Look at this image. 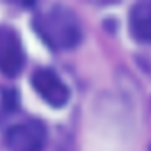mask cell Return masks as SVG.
<instances>
[{
    "label": "cell",
    "mask_w": 151,
    "mask_h": 151,
    "mask_svg": "<svg viewBox=\"0 0 151 151\" xmlns=\"http://www.w3.org/2000/svg\"><path fill=\"white\" fill-rule=\"evenodd\" d=\"M130 32L137 41L151 43V0H139L132 7Z\"/></svg>",
    "instance_id": "5"
},
{
    "label": "cell",
    "mask_w": 151,
    "mask_h": 151,
    "mask_svg": "<svg viewBox=\"0 0 151 151\" xmlns=\"http://www.w3.org/2000/svg\"><path fill=\"white\" fill-rule=\"evenodd\" d=\"M9 4H14V6H20V7H30L34 6L36 0H7Z\"/></svg>",
    "instance_id": "6"
},
{
    "label": "cell",
    "mask_w": 151,
    "mask_h": 151,
    "mask_svg": "<svg viewBox=\"0 0 151 151\" xmlns=\"http://www.w3.org/2000/svg\"><path fill=\"white\" fill-rule=\"evenodd\" d=\"M32 87L34 91L43 98L45 103L50 107L60 109L69 100V91L64 86V82L57 77V73L46 68H39L32 75Z\"/></svg>",
    "instance_id": "3"
},
{
    "label": "cell",
    "mask_w": 151,
    "mask_h": 151,
    "mask_svg": "<svg viewBox=\"0 0 151 151\" xmlns=\"http://www.w3.org/2000/svg\"><path fill=\"white\" fill-rule=\"evenodd\" d=\"M46 142V130L39 121H23L11 126L6 144L11 151H41Z\"/></svg>",
    "instance_id": "2"
},
{
    "label": "cell",
    "mask_w": 151,
    "mask_h": 151,
    "mask_svg": "<svg viewBox=\"0 0 151 151\" xmlns=\"http://www.w3.org/2000/svg\"><path fill=\"white\" fill-rule=\"evenodd\" d=\"M91 2H94V4H101V6H105V4H114V2H117V0H91Z\"/></svg>",
    "instance_id": "7"
},
{
    "label": "cell",
    "mask_w": 151,
    "mask_h": 151,
    "mask_svg": "<svg viewBox=\"0 0 151 151\" xmlns=\"http://www.w3.org/2000/svg\"><path fill=\"white\" fill-rule=\"evenodd\" d=\"M23 50L14 30L0 27V71L6 77H16L23 68Z\"/></svg>",
    "instance_id": "4"
},
{
    "label": "cell",
    "mask_w": 151,
    "mask_h": 151,
    "mask_svg": "<svg viewBox=\"0 0 151 151\" xmlns=\"http://www.w3.org/2000/svg\"><path fill=\"white\" fill-rule=\"evenodd\" d=\"M34 29L53 50H69L82 39V27L73 11L64 6H50L36 14Z\"/></svg>",
    "instance_id": "1"
}]
</instances>
